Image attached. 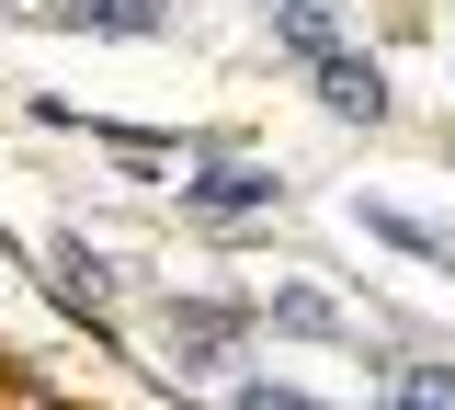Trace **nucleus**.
Returning a JSON list of instances; mask_svg holds the SVG:
<instances>
[{
  "mask_svg": "<svg viewBox=\"0 0 455 410\" xmlns=\"http://www.w3.org/2000/svg\"><path fill=\"white\" fill-rule=\"evenodd\" d=\"M274 194H284V172H194L182 182L194 217H251V205H274Z\"/></svg>",
  "mask_w": 455,
  "mask_h": 410,
  "instance_id": "obj_5",
  "label": "nucleus"
},
{
  "mask_svg": "<svg viewBox=\"0 0 455 410\" xmlns=\"http://www.w3.org/2000/svg\"><path fill=\"white\" fill-rule=\"evenodd\" d=\"M239 410H319V399H307V388H274V376H251V388H239Z\"/></svg>",
  "mask_w": 455,
  "mask_h": 410,
  "instance_id": "obj_9",
  "label": "nucleus"
},
{
  "mask_svg": "<svg viewBox=\"0 0 455 410\" xmlns=\"http://www.w3.org/2000/svg\"><path fill=\"white\" fill-rule=\"evenodd\" d=\"M239 331H251V308H228V296H194V308L171 319V353H182V365H217Z\"/></svg>",
  "mask_w": 455,
  "mask_h": 410,
  "instance_id": "obj_3",
  "label": "nucleus"
},
{
  "mask_svg": "<svg viewBox=\"0 0 455 410\" xmlns=\"http://www.w3.org/2000/svg\"><path fill=\"white\" fill-rule=\"evenodd\" d=\"M319 80V103H331L341 125H387V80H376V58H353V46H331V58L307 68Z\"/></svg>",
  "mask_w": 455,
  "mask_h": 410,
  "instance_id": "obj_1",
  "label": "nucleus"
},
{
  "mask_svg": "<svg viewBox=\"0 0 455 410\" xmlns=\"http://www.w3.org/2000/svg\"><path fill=\"white\" fill-rule=\"evenodd\" d=\"M387 410H455V376H444V365H421V376H398Z\"/></svg>",
  "mask_w": 455,
  "mask_h": 410,
  "instance_id": "obj_8",
  "label": "nucleus"
},
{
  "mask_svg": "<svg viewBox=\"0 0 455 410\" xmlns=\"http://www.w3.org/2000/svg\"><path fill=\"white\" fill-rule=\"evenodd\" d=\"M68 35H114V46H137V35H160L171 23V0H46Z\"/></svg>",
  "mask_w": 455,
  "mask_h": 410,
  "instance_id": "obj_2",
  "label": "nucleus"
},
{
  "mask_svg": "<svg viewBox=\"0 0 455 410\" xmlns=\"http://www.w3.org/2000/svg\"><path fill=\"white\" fill-rule=\"evenodd\" d=\"M274 319H284V331H307V342H341V308H331L319 285H284V296H274Z\"/></svg>",
  "mask_w": 455,
  "mask_h": 410,
  "instance_id": "obj_6",
  "label": "nucleus"
},
{
  "mask_svg": "<svg viewBox=\"0 0 455 410\" xmlns=\"http://www.w3.org/2000/svg\"><path fill=\"white\" fill-rule=\"evenodd\" d=\"M353 217H364V229L387 239V251H410V262H433V274H455V239H444V229H421L410 205H387V194H364Z\"/></svg>",
  "mask_w": 455,
  "mask_h": 410,
  "instance_id": "obj_4",
  "label": "nucleus"
},
{
  "mask_svg": "<svg viewBox=\"0 0 455 410\" xmlns=\"http://www.w3.org/2000/svg\"><path fill=\"white\" fill-rule=\"evenodd\" d=\"M57 285H68V308H80V319H92V308L114 296V274L92 262V251H80V239H68V251H57Z\"/></svg>",
  "mask_w": 455,
  "mask_h": 410,
  "instance_id": "obj_7",
  "label": "nucleus"
}]
</instances>
